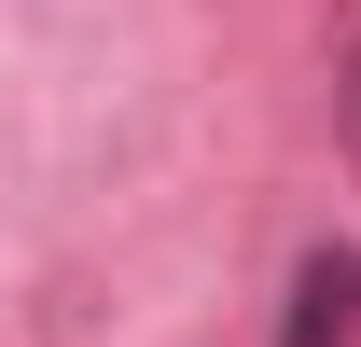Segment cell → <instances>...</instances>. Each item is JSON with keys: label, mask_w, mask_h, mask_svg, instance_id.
<instances>
[{"label": "cell", "mask_w": 361, "mask_h": 347, "mask_svg": "<svg viewBox=\"0 0 361 347\" xmlns=\"http://www.w3.org/2000/svg\"><path fill=\"white\" fill-rule=\"evenodd\" d=\"M361 334V250H306V278H292V334L278 347H348Z\"/></svg>", "instance_id": "cell-1"}, {"label": "cell", "mask_w": 361, "mask_h": 347, "mask_svg": "<svg viewBox=\"0 0 361 347\" xmlns=\"http://www.w3.org/2000/svg\"><path fill=\"white\" fill-rule=\"evenodd\" d=\"M348 111H361V56H348Z\"/></svg>", "instance_id": "cell-2"}]
</instances>
